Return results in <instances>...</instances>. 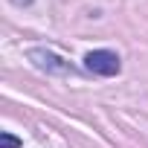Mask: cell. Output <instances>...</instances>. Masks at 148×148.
Wrapping results in <instances>:
<instances>
[{
	"label": "cell",
	"mask_w": 148,
	"mask_h": 148,
	"mask_svg": "<svg viewBox=\"0 0 148 148\" xmlns=\"http://www.w3.org/2000/svg\"><path fill=\"white\" fill-rule=\"evenodd\" d=\"M26 55H29V61H32L38 70L58 73V76H73V73H76V67H73L70 61H64L61 55H55V52H49V49H29Z\"/></svg>",
	"instance_id": "6da1fadb"
},
{
	"label": "cell",
	"mask_w": 148,
	"mask_h": 148,
	"mask_svg": "<svg viewBox=\"0 0 148 148\" xmlns=\"http://www.w3.org/2000/svg\"><path fill=\"white\" fill-rule=\"evenodd\" d=\"M84 64L90 73H96V76H116L119 73V55L110 52V49H93L84 55Z\"/></svg>",
	"instance_id": "7a4b0ae2"
},
{
	"label": "cell",
	"mask_w": 148,
	"mask_h": 148,
	"mask_svg": "<svg viewBox=\"0 0 148 148\" xmlns=\"http://www.w3.org/2000/svg\"><path fill=\"white\" fill-rule=\"evenodd\" d=\"M23 142L18 139V136H12V134H0V148H21Z\"/></svg>",
	"instance_id": "3957f363"
}]
</instances>
